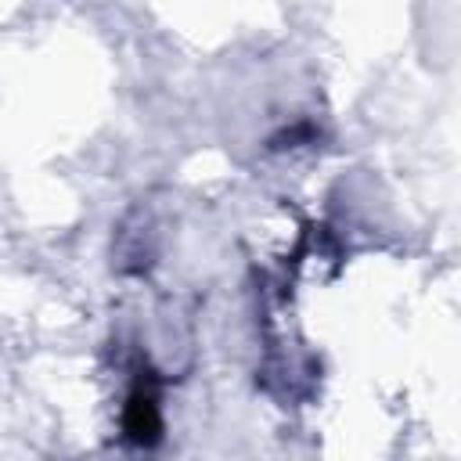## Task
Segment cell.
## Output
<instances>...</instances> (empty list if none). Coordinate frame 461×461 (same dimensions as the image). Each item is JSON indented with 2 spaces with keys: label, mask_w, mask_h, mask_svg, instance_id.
<instances>
[{
  "label": "cell",
  "mask_w": 461,
  "mask_h": 461,
  "mask_svg": "<svg viewBox=\"0 0 461 461\" xmlns=\"http://www.w3.org/2000/svg\"><path fill=\"white\" fill-rule=\"evenodd\" d=\"M122 436L137 447H155L162 436V407H158V389L148 375H137L126 403H122Z\"/></svg>",
  "instance_id": "6da1fadb"
}]
</instances>
